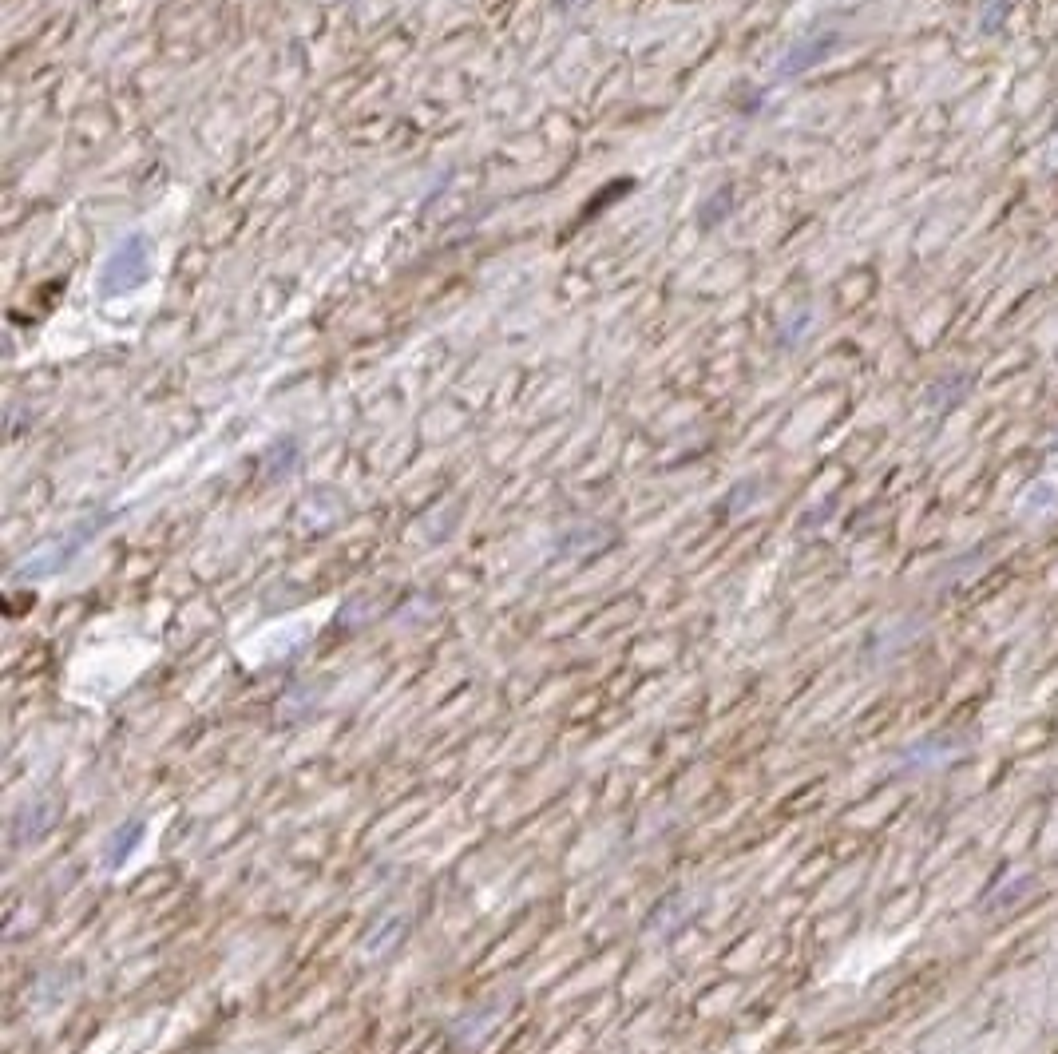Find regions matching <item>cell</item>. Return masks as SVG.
Returning <instances> with one entry per match:
<instances>
[{
  "instance_id": "1",
  "label": "cell",
  "mask_w": 1058,
  "mask_h": 1054,
  "mask_svg": "<svg viewBox=\"0 0 1058 1054\" xmlns=\"http://www.w3.org/2000/svg\"><path fill=\"white\" fill-rule=\"evenodd\" d=\"M151 274V242L143 234H127L111 254H107L104 270H100V294L104 298H119L127 290H139Z\"/></svg>"
}]
</instances>
